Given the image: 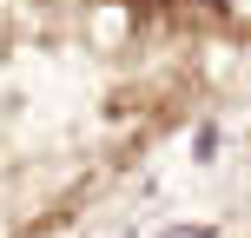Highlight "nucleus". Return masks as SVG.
<instances>
[{"mask_svg":"<svg viewBox=\"0 0 251 238\" xmlns=\"http://www.w3.org/2000/svg\"><path fill=\"white\" fill-rule=\"evenodd\" d=\"M172 238H212V232H205V225H185V232H172Z\"/></svg>","mask_w":251,"mask_h":238,"instance_id":"nucleus-1","label":"nucleus"}]
</instances>
